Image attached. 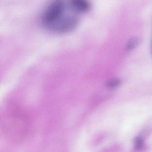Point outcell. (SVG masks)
Here are the masks:
<instances>
[{
	"mask_svg": "<svg viewBox=\"0 0 152 152\" xmlns=\"http://www.w3.org/2000/svg\"><path fill=\"white\" fill-rule=\"evenodd\" d=\"M120 81L119 80L114 79V80H112L110 81L108 83L107 86L111 88H115V87L118 86L119 84H120Z\"/></svg>",
	"mask_w": 152,
	"mask_h": 152,
	"instance_id": "cell-3",
	"label": "cell"
},
{
	"mask_svg": "<svg viewBox=\"0 0 152 152\" xmlns=\"http://www.w3.org/2000/svg\"><path fill=\"white\" fill-rule=\"evenodd\" d=\"M135 145L136 148L141 149L144 146V140L141 137H137L135 140Z\"/></svg>",
	"mask_w": 152,
	"mask_h": 152,
	"instance_id": "cell-2",
	"label": "cell"
},
{
	"mask_svg": "<svg viewBox=\"0 0 152 152\" xmlns=\"http://www.w3.org/2000/svg\"><path fill=\"white\" fill-rule=\"evenodd\" d=\"M74 5L72 1L68 3L61 0L53 1L43 13V25L48 29L58 32L74 29L79 21L77 13H81Z\"/></svg>",
	"mask_w": 152,
	"mask_h": 152,
	"instance_id": "cell-1",
	"label": "cell"
}]
</instances>
